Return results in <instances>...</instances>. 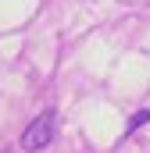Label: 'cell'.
I'll return each mask as SVG.
<instances>
[{
    "label": "cell",
    "mask_w": 150,
    "mask_h": 153,
    "mask_svg": "<svg viewBox=\"0 0 150 153\" xmlns=\"http://www.w3.org/2000/svg\"><path fill=\"white\" fill-rule=\"evenodd\" d=\"M147 121H150V111H136V114L129 117V125H125V135H132V132H136L140 125H147Z\"/></svg>",
    "instance_id": "obj_2"
},
{
    "label": "cell",
    "mask_w": 150,
    "mask_h": 153,
    "mask_svg": "<svg viewBox=\"0 0 150 153\" xmlns=\"http://www.w3.org/2000/svg\"><path fill=\"white\" fill-rule=\"evenodd\" d=\"M54 132H57V111L46 107L39 117H32V121L25 125V132H22L18 143H22V150H25V153H36V150H46V146H50Z\"/></svg>",
    "instance_id": "obj_1"
}]
</instances>
